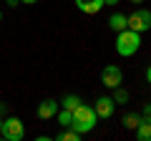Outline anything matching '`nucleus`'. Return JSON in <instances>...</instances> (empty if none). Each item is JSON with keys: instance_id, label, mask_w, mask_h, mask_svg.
<instances>
[{"instance_id": "1", "label": "nucleus", "mask_w": 151, "mask_h": 141, "mask_svg": "<svg viewBox=\"0 0 151 141\" xmlns=\"http://www.w3.org/2000/svg\"><path fill=\"white\" fill-rule=\"evenodd\" d=\"M96 121H98V116H96V111L91 109V106H86V103H78L73 109V121H70V129L73 131H78V134H88V131H93L96 129Z\"/></svg>"}, {"instance_id": "2", "label": "nucleus", "mask_w": 151, "mask_h": 141, "mask_svg": "<svg viewBox=\"0 0 151 141\" xmlns=\"http://www.w3.org/2000/svg\"><path fill=\"white\" fill-rule=\"evenodd\" d=\"M139 48H141V33L126 28V30H121L116 35V53L119 55H126L129 58V55L139 53Z\"/></svg>"}, {"instance_id": "3", "label": "nucleus", "mask_w": 151, "mask_h": 141, "mask_svg": "<svg viewBox=\"0 0 151 141\" xmlns=\"http://www.w3.org/2000/svg\"><path fill=\"white\" fill-rule=\"evenodd\" d=\"M0 136L8 139V141H23V136H25V126H23L20 119L10 116V119L3 121V131H0Z\"/></svg>"}, {"instance_id": "4", "label": "nucleus", "mask_w": 151, "mask_h": 141, "mask_svg": "<svg viewBox=\"0 0 151 141\" xmlns=\"http://www.w3.org/2000/svg\"><path fill=\"white\" fill-rule=\"evenodd\" d=\"M126 23H129L131 30L136 33H144L151 28V10H144V8H139V10H134L129 18H126Z\"/></svg>"}, {"instance_id": "5", "label": "nucleus", "mask_w": 151, "mask_h": 141, "mask_svg": "<svg viewBox=\"0 0 151 141\" xmlns=\"http://www.w3.org/2000/svg\"><path fill=\"white\" fill-rule=\"evenodd\" d=\"M101 83L106 88H116L124 83V70L119 68V65H106V68L101 70Z\"/></svg>"}, {"instance_id": "6", "label": "nucleus", "mask_w": 151, "mask_h": 141, "mask_svg": "<svg viewBox=\"0 0 151 141\" xmlns=\"http://www.w3.org/2000/svg\"><path fill=\"white\" fill-rule=\"evenodd\" d=\"M113 109H116V101L108 98V96H101V98L96 101V106H93V111H96L98 119H111V116H113Z\"/></svg>"}, {"instance_id": "7", "label": "nucleus", "mask_w": 151, "mask_h": 141, "mask_svg": "<svg viewBox=\"0 0 151 141\" xmlns=\"http://www.w3.org/2000/svg\"><path fill=\"white\" fill-rule=\"evenodd\" d=\"M58 106L60 103L58 101H53V98H45L43 103H40V106H38V119H53L55 114H58Z\"/></svg>"}, {"instance_id": "8", "label": "nucleus", "mask_w": 151, "mask_h": 141, "mask_svg": "<svg viewBox=\"0 0 151 141\" xmlns=\"http://www.w3.org/2000/svg\"><path fill=\"white\" fill-rule=\"evenodd\" d=\"M76 8L86 15H96V13H101L103 0H76Z\"/></svg>"}, {"instance_id": "9", "label": "nucleus", "mask_w": 151, "mask_h": 141, "mask_svg": "<svg viewBox=\"0 0 151 141\" xmlns=\"http://www.w3.org/2000/svg\"><path fill=\"white\" fill-rule=\"evenodd\" d=\"M108 28H111V30H116V33L126 30V28H129V23H126V15H124V13H113V15L108 18Z\"/></svg>"}, {"instance_id": "10", "label": "nucleus", "mask_w": 151, "mask_h": 141, "mask_svg": "<svg viewBox=\"0 0 151 141\" xmlns=\"http://www.w3.org/2000/svg\"><path fill=\"white\" fill-rule=\"evenodd\" d=\"M136 139L139 141H151V124L149 121H141L136 126Z\"/></svg>"}, {"instance_id": "11", "label": "nucleus", "mask_w": 151, "mask_h": 141, "mask_svg": "<svg viewBox=\"0 0 151 141\" xmlns=\"http://www.w3.org/2000/svg\"><path fill=\"white\" fill-rule=\"evenodd\" d=\"M141 114H126L124 116V129H129V131H136V126L141 124Z\"/></svg>"}, {"instance_id": "12", "label": "nucleus", "mask_w": 151, "mask_h": 141, "mask_svg": "<svg viewBox=\"0 0 151 141\" xmlns=\"http://www.w3.org/2000/svg\"><path fill=\"white\" fill-rule=\"evenodd\" d=\"M55 139H58V141H81V134H78V131H73V129L68 126V129H63Z\"/></svg>"}, {"instance_id": "13", "label": "nucleus", "mask_w": 151, "mask_h": 141, "mask_svg": "<svg viewBox=\"0 0 151 141\" xmlns=\"http://www.w3.org/2000/svg\"><path fill=\"white\" fill-rule=\"evenodd\" d=\"M78 103H83L81 98L76 96V93H68V96H63V101H60V106H63V109H68V111H73L76 106H78Z\"/></svg>"}, {"instance_id": "14", "label": "nucleus", "mask_w": 151, "mask_h": 141, "mask_svg": "<svg viewBox=\"0 0 151 141\" xmlns=\"http://www.w3.org/2000/svg\"><path fill=\"white\" fill-rule=\"evenodd\" d=\"M55 116H58V124L63 126V129H68V126H70V121H73V111H68V109L58 111V114H55Z\"/></svg>"}, {"instance_id": "15", "label": "nucleus", "mask_w": 151, "mask_h": 141, "mask_svg": "<svg viewBox=\"0 0 151 141\" xmlns=\"http://www.w3.org/2000/svg\"><path fill=\"white\" fill-rule=\"evenodd\" d=\"M113 91H116V93H113V101H116V103H129V91H126V88L116 86Z\"/></svg>"}, {"instance_id": "16", "label": "nucleus", "mask_w": 151, "mask_h": 141, "mask_svg": "<svg viewBox=\"0 0 151 141\" xmlns=\"http://www.w3.org/2000/svg\"><path fill=\"white\" fill-rule=\"evenodd\" d=\"M141 119L151 124V103H146V106H144V114H141Z\"/></svg>"}, {"instance_id": "17", "label": "nucleus", "mask_w": 151, "mask_h": 141, "mask_svg": "<svg viewBox=\"0 0 151 141\" xmlns=\"http://www.w3.org/2000/svg\"><path fill=\"white\" fill-rule=\"evenodd\" d=\"M8 5H10V8H18V5H20V0H8Z\"/></svg>"}, {"instance_id": "18", "label": "nucleus", "mask_w": 151, "mask_h": 141, "mask_svg": "<svg viewBox=\"0 0 151 141\" xmlns=\"http://www.w3.org/2000/svg\"><path fill=\"white\" fill-rule=\"evenodd\" d=\"M103 5H119V0H103Z\"/></svg>"}, {"instance_id": "19", "label": "nucleus", "mask_w": 151, "mask_h": 141, "mask_svg": "<svg viewBox=\"0 0 151 141\" xmlns=\"http://www.w3.org/2000/svg\"><path fill=\"white\" fill-rule=\"evenodd\" d=\"M146 81L151 83V65H149V68H146Z\"/></svg>"}, {"instance_id": "20", "label": "nucleus", "mask_w": 151, "mask_h": 141, "mask_svg": "<svg viewBox=\"0 0 151 141\" xmlns=\"http://www.w3.org/2000/svg\"><path fill=\"white\" fill-rule=\"evenodd\" d=\"M20 3H25V5H33V3H38V0H20Z\"/></svg>"}, {"instance_id": "21", "label": "nucleus", "mask_w": 151, "mask_h": 141, "mask_svg": "<svg viewBox=\"0 0 151 141\" xmlns=\"http://www.w3.org/2000/svg\"><path fill=\"white\" fill-rule=\"evenodd\" d=\"M3 114H5V106H3V103H0V116H3Z\"/></svg>"}, {"instance_id": "22", "label": "nucleus", "mask_w": 151, "mask_h": 141, "mask_svg": "<svg viewBox=\"0 0 151 141\" xmlns=\"http://www.w3.org/2000/svg\"><path fill=\"white\" fill-rule=\"evenodd\" d=\"M131 3H144V0H131Z\"/></svg>"}, {"instance_id": "23", "label": "nucleus", "mask_w": 151, "mask_h": 141, "mask_svg": "<svg viewBox=\"0 0 151 141\" xmlns=\"http://www.w3.org/2000/svg\"><path fill=\"white\" fill-rule=\"evenodd\" d=\"M0 20H3V10H0Z\"/></svg>"}]
</instances>
